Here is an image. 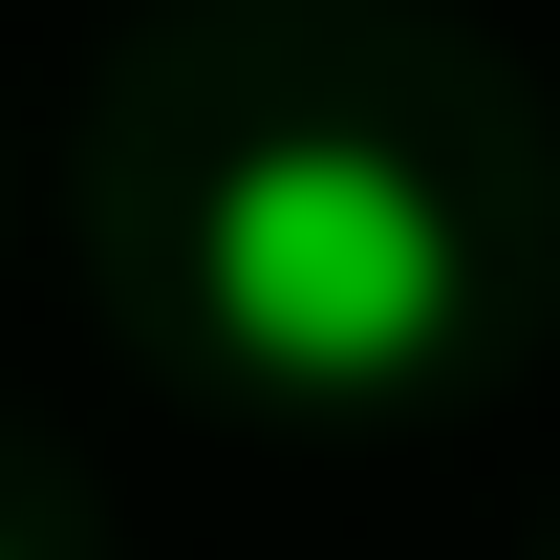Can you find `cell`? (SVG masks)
Instances as JSON below:
<instances>
[{"label":"cell","mask_w":560,"mask_h":560,"mask_svg":"<svg viewBox=\"0 0 560 560\" xmlns=\"http://www.w3.org/2000/svg\"><path fill=\"white\" fill-rule=\"evenodd\" d=\"M195 302L280 388H410L453 346V195L366 130H259L195 195Z\"/></svg>","instance_id":"1"}]
</instances>
